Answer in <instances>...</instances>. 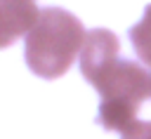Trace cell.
I'll use <instances>...</instances> for the list:
<instances>
[{"label":"cell","instance_id":"cell-2","mask_svg":"<svg viewBox=\"0 0 151 139\" xmlns=\"http://www.w3.org/2000/svg\"><path fill=\"white\" fill-rule=\"evenodd\" d=\"M92 85L101 94L99 123L106 130L120 132H127L134 125V111L151 92L146 71L127 59H116Z\"/></svg>","mask_w":151,"mask_h":139},{"label":"cell","instance_id":"cell-4","mask_svg":"<svg viewBox=\"0 0 151 139\" xmlns=\"http://www.w3.org/2000/svg\"><path fill=\"white\" fill-rule=\"evenodd\" d=\"M40 9L33 0H0V49L26 35L38 21Z\"/></svg>","mask_w":151,"mask_h":139},{"label":"cell","instance_id":"cell-1","mask_svg":"<svg viewBox=\"0 0 151 139\" xmlns=\"http://www.w3.org/2000/svg\"><path fill=\"white\" fill-rule=\"evenodd\" d=\"M83 42L85 28L71 12L45 7L26 33V64L40 78H59L71 68Z\"/></svg>","mask_w":151,"mask_h":139},{"label":"cell","instance_id":"cell-3","mask_svg":"<svg viewBox=\"0 0 151 139\" xmlns=\"http://www.w3.org/2000/svg\"><path fill=\"white\" fill-rule=\"evenodd\" d=\"M116 59H118V38L111 31L94 28L85 35L80 49V71L90 82H94Z\"/></svg>","mask_w":151,"mask_h":139},{"label":"cell","instance_id":"cell-5","mask_svg":"<svg viewBox=\"0 0 151 139\" xmlns=\"http://www.w3.org/2000/svg\"><path fill=\"white\" fill-rule=\"evenodd\" d=\"M130 40H132V45H134L137 57H139L144 64L151 66V5H146L144 16L139 19V24L132 26Z\"/></svg>","mask_w":151,"mask_h":139}]
</instances>
